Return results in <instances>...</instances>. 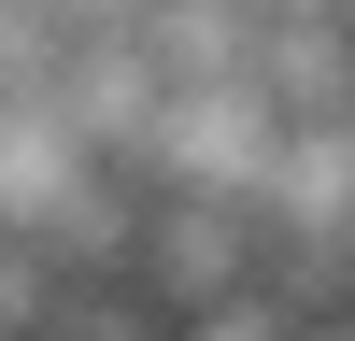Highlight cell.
Here are the masks:
<instances>
[{
	"mask_svg": "<svg viewBox=\"0 0 355 341\" xmlns=\"http://www.w3.org/2000/svg\"><path fill=\"white\" fill-rule=\"evenodd\" d=\"M85 170H100V157H85V142L57 128L43 100H0V227H15V242H43V227H57V199H71Z\"/></svg>",
	"mask_w": 355,
	"mask_h": 341,
	"instance_id": "6da1fadb",
	"label": "cell"
},
{
	"mask_svg": "<svg viewBox=\"0 0 355 341\" xmlns=\"http://www.w3.org/2000/svg\"><path fill=\"white\" fill-rule=\"evenodd\" d=\"M256 85H270L284 128H355V15L341 28H270L256 43Z\"/></svg>",
	"mask_w": 355,
	"mask_h": 341,
	"instance_id": "7a4b0ae2",
	"label": "cell"
},
{
	"mask_svg": "<svg viewBox=\"0 0 355 341\" xmlns=\"http://www.w3.org/2000/svg\"><path fill=\"white\" fill-rule=\"evenodd\" d=\"M43 341H171V299H142L128 270L114 284H57V327Z\"/></svg>",
	"mask_w": 355,
	"mask_h": 341,
	"instance_id": "3957f363",
	"label": "cell"
},
{
	"mask_svg": "<svg viewBox=\"0 0 355 341\" xmlns=\"http://www.w3.org/2000/svg\"><path fill=\"white\" fill-rule=\"evenodd\" d=\"M171 341H313V313H299V299H270V284H242V299H214V313H185Z\"/></svg>",
	"mask_w": 355,
	"mask_h": 341,
	"instance_id": "277c9868",
	"label": "cell"
}]
</instances>
